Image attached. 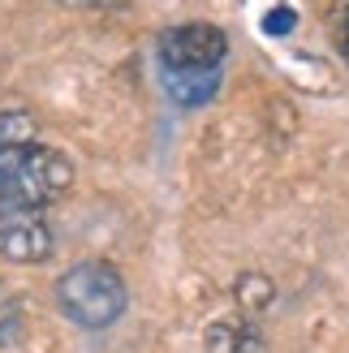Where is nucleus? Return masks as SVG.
Returning <instances> with one entry per match:
<instances>
[{
    "mask_svg": "<svg viewBox=\"0 0 349 353\" xmlns=\"http://www.w3.org/2000/svg\"><path fill=\"white\" fill-rule=\"evenodd\" d=\"M65 5H78L82 9V5H95V0H65Z\"/></svg>",
    "mask_w": 349,
    "mask_h": 353,
    "instance_id": "obj_12",
    "label": "nucleus"
},
{
    "mask_svg": "<svg viewBox=\"0 0 349 353\" xmlns=\"http://www.w3.org/2000/svg\"><path fill=\"white\" fill-rule=\"evenodd\" d=\"M220 332L229 336V345H224V353H263V341H259V332L250 323H241V327H224Z\"/></svg>",
    "mask_w": 349,
    "mask_h": 353,
    "instance_id": "obj_8",
    "label": "nucleus"
},
{
    "mask_svg": "<svg viewBox=\"0 0 349 353\" xmlns=\"http://www.w3.org/2000/svg\"><path fill=\"white\" fill-rule=\"evenodd\" d=\"M57 302L65 310L69 323L78 327H112L130 306V293H126V276H121L112 263L103 259H86V263H74L61 285H57Z\"/></svg>",
    "mask_w": 349,
    "mask_h": 353,
    "instance_id": "obj_2",
    "label": "nucleus"
},
{
    "mask_svg": "<svg viewBox=\"0 0 349 353\" xmlns=\"http://www.w3.org/2000/svg\"><path fill=\"white\" fill-rule=\"evenodd\" d=\"M293 26H298V9H285V5H276V9L263 17V34H276V39H281V34H289Z\"/></svg>",
    "mask_w": 349,
    "mask_h": 353,
    "instance_id": "obj_10",
    "label": "nucleus"
},
{
    "mask_svg": "<svg viewBox=\"0 0 349 353\" xmlns=\"http://www.w3.org/2000/svg\"><path fill=\"white\" fill-rule=\"evenodd\" d=\"M160 74H224L229 39L212 22H186L160 34Z\"/></svg>",
    "mask_w": 349,
    "mask_h": 353,
    "instance_id": "obj_3",
    "label": "nucleus"
},
{
    "mask_svg": "<svg viewBox=\"0 0 349 353\" xmlns=\"http://www.w3.org/2000/svg\"><path fill=\"white\" fill-rule=\"evenodd\" d=\"M69 181H74V164L57 147H43V143L0 147V207L43 211L69 190Z\"/></svg>",
    "mask_w": 349,
    "mask_h": 353,
    "instance_id": "obj_1",
    "label": "nucleus"
},
{
    "mask_svg": "<svg viewBox=\"0 0 349 353\" xmlns=\"http://www.w3.org/2000/svg\"><path fill=\"white\" fill-rule=\"evenodd\" d=\"M332 30H337L341 57L349 61V0H337V9H332Z\"/></svg>",
    "mask_w": 349,
    "mask_h": 353,
    "instance_id": "obj_11",
    "label": "nucleus"
},
{
    "mask_svg": "<svg viewBox=\"0 0 349 353\" xmlns=\"http://www.w3.org/2000/svg\"><path fill=\"white\" fill-rule=\"evenodd\" d=\"M237 297H241L250 310H255V306H268V302H272V285H268V280H259V276H241Z\"/></svg>",
    "mask_w": 349,
    "mask_h": 353,
    "instance_id": "obj_9",
    "label": "nucleus"
},
{
    "mask_svg": "<svg viewBox=\"0 0 349 353\" xmlns=\"http://www.w3.org/2000/svg\"><path fill=\"white\" fill-rule=\"evenodd\" d=\"M160 78L172 103H181V108H203L220 91V74H160Z\"/></svg>",
    "mask_w": 349,
    "mask_h": 353,
    "instance_id": "obj_5",
    "label": "nucleus"
},
{
    "mask_svg": "<svg viewBox=\"0 0 349 353\" xmlns=\"http://www.w3.org/2000/svg\"><path fill=\"white\" fill-rule=\"evenodd\" d=\"M22 336V302L0 285V345H13Z\"/></svg>",
    "mask_w": 349,
    "mask_h": 353,
    "instance_id": "obj_7",
    "label": "nucleus"
},
{
    "mask_svg": "<svg viewBox=\"0 0 349 353\" xmlns=\"http://www.w3.org/2000/svg\"><path fill=\"white\" fill-rule=\"evenodd\" d=\"M0 254L9 263H43L52 254V224L34 207H0Z\"/></svg>",
    "mask_w": 349,
    "mask_h": 353,
    "instance_id": "obj_4",
    "label": "nucleus"
},
{
    "mask_svg": "<svg viewBox=\"0 0 349 353\" xmlns=\"http://www.w3.org/2000/svg\"><path fill=\"white\" fill-rule=\"evenodd\" d=\"M34 143V117L22 108H5L0 112V147H26Z\"/></svg>",
    "mask_w": 349,
    "mask_h": 353,
    "instance_id": "obj_6",
    "label": "nucleus"
}]
</instances>
